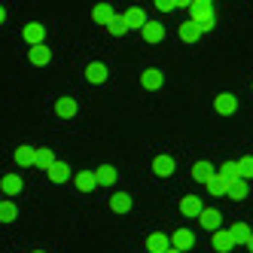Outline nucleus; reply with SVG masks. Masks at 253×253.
<instances>
[{
	"instance_id": "nucleus-10",
	"label": "nucleus",
	"mask_w": 253,
	"mask_h": 253,
	"mask_svg": "<svg viewBox=\"0 0 253 253\" xmlns=\"http://www.w3.org/2000/svg\"><path fill=\"white\" fill-rule=\"evenodd\" d=\"M195 220H198V223H202V226H205L208 232H216V229H220V220H223V213H220V211H216V208H205L202 213H198V216H195Z\"/></svg>"
},
{
	"instance_id": "nucleus-20",
	"label": "nucleus",
	"mask_w": 253,
	"mask_h": 253,
	"mask_svg": "<svg viewBox=\"0 0 253 253\" xmlns=\"http://www.w3.org/2000/svg\"><path fill=\"white\" fill-rule=\"evenodd\" d=\"M74 186H77L80 192H92V189H98V177H95V171H80V174L74 177Z\"/></svg>"
},
{
	"instance_id": "nucleus-2",
	"label": "nucleus",
	"mask_w": 253,
	"mask_h": 253,
	"mask_svg": "<svg viewBox=\"0 0 253 253\" xmlns=\"http://www.w3.org/2000/svg\"><path fill=\"white\" fill-rule=\"evenodd\" d=\"M162 83H165V74H162L159 67H147V70L140 74V85L147 88V92H159Z\"/></svg>"
},
{
	"instance_id": "nucleus-29",
	"label": "nucleus",
	"mask_w": 253,
	"mask_h": 253,
	"mask_svg": "<svg viewBox=\"0 0 253 253\" xmlns=\"http://www.w3.org/2000/svg\"><path fill=\"white\" fill-rule=\"evenodd\" d=\"M229 235H232V241H235V244H247V238H250V226H247L244 220H241V223H232Z\"/></svg>"
},
{
	"instance_id": "nucleus-37",
	"label": "nucleus",
	"mask_w": 253,
	"mask_h": 253,
	"mask_svg": "<svg viewBox=\"0 0 253 253\" xmlns=\"http://www.w3.org/2000/svg\"><path fill=\"white\" fill-rule=\"evenodd\" d=\"M192 3H208V6H213V0H192Z\"/></svg>"
},
{
	"instance_id": "nucleus-18",
	"label": "nucleus",
	"mask_w": 253,
	"mask_h": 253,
	"mask_svg": "<svg viewBox=\"0 0 253 253\" xmlns=\"http://www.w3.org/2000/svg\"><path fill=\"white\" fill-rule=\"evenodd\" d=\"M216 168L211 165L208 159H198V162H192V168H189V174H192V180H198V183H205V180L213 174Z\"/></svg>"
},
{
	"instance_id": "nucleus-4",
	"label": "nucleus",
	"mask_w": 253,
	"mask_h": 253,
	"mask_svg": "<svg viewBox=\"0 0 253 253\" xmlns=\"http://www.w3.org/2000/svg\"><path fill=\"white\" fill-rule=\"evenodd\" d=\"M46 177H49V183H55V186H61V183H67L70 180V165H64V162H52V165L46 168Z\"/></svg>"
},
{
	"instance_id": "nucleus-27",
	"label": "nucleus",
	"mask_w": 253,
	"mask_h": 253,
	"mask_svg": "<svg viewBox=\"0 0 253 253\" xmlns=\"http://www.w3.org/2000/svg\"><path fill=\"white\" fill-rule=\"evenodd\" d=\"M15 216H19L15 202H9V198H0V223H15Z\"/></svg>"
},
{
	"instance_id": "nucleus-1",
	"label": "nucleus",
	"mask_w": 253,
	"mask_h": 253,
	"mask_svg": "<svg viewBox=\"0 0 253 253\" xmlns=\"http://www.w3.org/2000/svg\"><path fill=\"white\" fill-rule=\"evenodd\" d=\"M189 19L202 28V34H208V31H213V25H216V12H213V6H208V3H192V6H189Z\"/></svg>"
},
{
	"instance_id": "nucleus-21",
	"label": "nucleus",
	"mask_w": 253,
	"mask_h": 253,
	"mask_svg": "<svg viewBox=\"0 0 253 253\" xmlns=\"http://www.w3.org/2000/svg\"><path fill=\"white\" fill-rule=\"evenodd\" d=\"M205 186H208V192H211V195H226V189H229V180H226L223 174H216V171H213V174L205 180Z\"/></svg>"
},
{
	"instance_id": "nucleus-6",
	"label": "nucleus",
	"mask_w": 253,
	"mask_h": 253,
	"mask_svg": "<svg viewBox=\"0 0 253 253\" xmlns=\"http://www.w3.org/2000/svg\"><path fill=\"white\" fill-rule=\"evenodd\" d=\"M28 61H31L34 67H46V64L52 61V49H49L46 43H37V46H31V49H28Z\"/></svg>"
},
{
	"instance_id": "nucleus-14",
	"label": "nucleus",
	"mask_w": 253,
	"mask_h": 253,
	"mask_svg": "<svg viewBox=\"0 0 253 253\" xmlns=\"http://www.w3.org/2000/svg\"><path fill=\"white\" fill-rule=\"evenodd\" d=\"M22 189H25V183H22L19 174H3L0 177V192L3 195H19Z\"/></svg>"
},
{
	"instance_id": "nucleus-17",
	"label": "nucleus",
	"mask_w": 253,
	"mask_h": 253,
	"mask_svg": "<svg viewBox=\"0 0 253 253\" xmlns=\"http://www.w3.org/2000/svg\"><path fill=\"white\" fill-rule=\"evenodd\" d=\"M171 247H177V250H189V247H195V235L189 232V229H177L174 235H171Z\"/></svg>"
},
{
	"instance_id": "nucleus-28",
	"label": "nucleus",
	"mask_w": 253,
	"mask_h": 253,
	"mask_svg": "<svg viewBox=\"0 0 253 253\" xmlns=\"http://www.w3.org/2000/svg\"><path fill=\"white\" fill-rule=\"evenodd\" d=\"M52 162H55V153H52L49 147H37V156H34V168H40V171H46Z\"/></svg>"
},
{
	"instance_id": "nucleus-35",
	"label": "nucleus",
	"mask_w": 253,
	"mask_h": 253,
	"mask_svg": "<svg viewBox=\"0 0 253 253\" xmlns=\"http://www.w3.org/2000/svg\"><path fill=\"white\" fill-rule=\"evenodd\" d=\"M0 25H6V9L0 6Z\"/></svg>"
},
{
	"instance_id": "nucleus-38",
	"label": "nucleus",
	"mask_w": 253,
	"mask_h": 253,
	"mask_svg": "<svg viewBox=\"0 0 253 253\" xmlns=\"http://www.w3.org/2000/svg\"><path fill=\"white\" fill-rule=\"evenodd\" d=\"M165 253H183V250H177V247H168V250H165Z\"/></svg>"
},
{
	"instance_id": "nucleus-7",
	"label": "nucleus",
	"mask_w": 253,
	"mask_h": 253,
	"mask_svg": "<svg viewBox=\"0 0 253 253\" xmlns=\"http://www.w3.org/2000/svg\"><path fill=\"white\" fill-rule=\"evenodd\" d=\"M140 37L147 40V43H162V40H165V25H162V22H153V19H147V25L140 28Z\"/></svg>"
},
{
	"instance_id": "nucleus-3",
	"label": "nucleus",
	"mask_w": 253,
	"mask_h": 253,
	"mask_svg": "<svg viewBox=\"0 0 253 253\" xmlns=\"http://www.w3.org/2000/svg\"><path fill=\"white\" fill-rule=\"evenodd\" d=\"M213 110L220 113V116H232L235 110H238V98L229 95V92H220V95L213 98Z\"/></svg>"
},
{
	"instance_id": "nucleus-31",
	"label": "nucleus",
	"mask_w": 253,
	"mask_h": 253,
	"mask_svg": "<svg viewBox=\"0 0 253 253\" xmlns=\"http://www.w3.org/2000/svg\"><path fill=\"white\" fill-rule=\"evenodd\" d=\"M216 174H223V177L229 180V183H232V180H238V177H241V174H238V162H223Z\"/></svg>"
},
{
	"instance_id": "nucleus-26",
	"label": "nucleus",
	"mask_w": 253,
	"mask_h": 253,
	"mask_svg": "<svg viewBox=\"0 0 253 253\" xmlns=\"http://www.w3.org/2000/svg\"><path fill=\"white\" fill-rule=\"evenodd\" d=\"M95 177H98V186H113L119 174H116V168H113V165H98Z\"/></svg>"
},
{
	"instance_id": "nucleus-30",
	"label": "nucleus",
	"mask_w": 253,
	"mask_h": 253,
	"mask_svg": "<svg viewBox=\"0 0 253 253\" xmlns=\"http://www.w3.org/2000/svg\"><path fill=\"white\" fill-rule=\"evenodd\" d=\"M107 31H110L113 37H125V34H128V25H125V15H113V22L107 25Z\"/></svg>"
},
{
	"instance_id": "nucleus-19",
	"label": "nucleus",
	"mask_w": 253,
	"mask_h": 253,
	"mask_svg": "<svg viewBox=\"0 0 253 253\" xmlns=\"http://www.w3.org/2000/svg\"><path fill=\"white\" fill-rule=\"evenodd\" d=\"M113 15H116V12H113V6H110V3H107V0H104V3H98V6L92 9V22H95V25H104V28H107V25L113 22Z\"/></svg>"
},
{
	"instance_id": "nucleus-25",
	"label": "nucleus",
	"mask_w": 253,
	"mask_h": 253,
	"mask_svg": "<svg viewBox=\"0 0 253 253\" xmlns=\"http://www.w3.org/2000/svg\"><path fill=\"white\" fill-rule=\"evenodd\" d=\"M131 205H134V202H131L128 192H116V195H110V208H113L116 213H128Z\"/></svg>"
},
{
	"instance_id": "nucleus-39",
	"label": "nucleus",
	"mask_w": 253,
	"mask_h": 253,
	"mask_svg": "<svg viewBox=\"0 0 253 253\" xmlns=\"http://www.w3.org/2000/svg\"><path fill=\"white\" fill-rule=\"evenodd\" d=\"M34 253H46V250H34Z\"/></svg>"
},
{
	"instance_id": "nucleus-22",
	"label": "nucleus",
	"mask_w": 253,
	"mask_h": 253,
	"mask_svg": "<svg viewBox=\"0 0 253 253\" xmlns=\"http://www.w3.org/2000/svg\"><path fill=\"white\" fill-rule=\"evenodd\" d=\"M226 195H229V198H235V202H241V198H247V195H250L247 180H244V177L232 180V183H229V189H226Z\"/></svg>"
},
{
	"instance_id": "nucleus-33",
	"label": "nucleus",
	"mask_w": 253,
	"mask_h": 253,
	"mask_svg": "<svg viewBox=\"0 0 253 253\" xmlns=\"http://www.w3.org/2000/svg\"><path fill=\"white\" fill-rule=\"evenodd\" d=\"M153 3H156L159 12H171V9H177V6H174V0H153Z\"/></svg>"
},
{
	"instance_id": "nucleus-23",
	"label": "nucleus",
	"mask_w": 253,
	"mask_h": 253,
	"mask_svg": "<svg viewBox=\"0 0 253 253\" xmlns=\"http://www.w3.org/2000/svg\"><path fill=\"white\" fill-rule=\"evenodd\" d=\"M174 168H177V165H174L171 156H156V159H153V171H156L159 177H171Z\"/></svg>"
},
{
	"instance_id": "nucleus-15",
	"label": "nucleus",
	"mask_w": 253,
	"mask_h": 253,
	"mask_svg": "<svg viewBox=\"0 0 253 253\" xmlns=\"http://www.w3.org/2000/svg\"><path fill=\"white\" fill-rule=\"evenodd\" d=\"M168 247H171L168 235H162V232H150L147 235V253H165Z\"/></svg>"
},
{
	"instance_id": "nucleus-11",
	"label": "nucleus",
	"mask_w": 253,
	"mask_h": 253,
	"mask_svg": "<svg viewBox=\"0 0 253 253\" xmlns=\"http://www.w3.org/2000/svg\"><path fill=\"white\" fill-rule=\"evenodd\" d=\"M122 15H125V25H128V31H140L143 25H147V12H143L140 6H128Z\"/></svg>"
},
{
	"instance_id": "nucleus-5",
	"label": "nucleus",
	"mask_w": 253,
	"mask_h": 253,
	"mask_svg": "<svg viewBox=\"0 0 253 253\" xmlns=\"http://www.w3.org/2000/svg\"><path fill=\"white\" fill-rule=\"evenodd\" d=\"M22 40L31 43V46L43 43V40H46V25H40V22H28V25L22 28Z\"/></svg>"
},
{
	"instance_id": "nucleus-36",
	"label": "nucleus",
	"mask_w": 253,
	"mask_h": 253,
	"mask_svg": "<svg viewBox=\"0 0 253 253\" xmlns=\"http://www.w3.org/2000/svg\"><path fill=\"white\" fill-rule=\"evenodd\" d=\"M247 250L253 253V232H250V238H247Z\"/></svg>"
},
{
	"instance_id": "nucleus-16",
	"label": "nucleus",
	"mask_w": 253,
	"mask_h": 253,
	"mask_svg": "<svg viewBox=\"0 0 253 253\" xmlns=\"http://www.w3.org/2000/svg\"><path fill=\"white\" fill-rule=\"evenodd\" d=\"M177 37L183 40V43H189V46H192V43H198V37H202V28H198V25L189 19V22H183V25L177 28Z\"/></svg>"
},
{
	"instance_id": "nucleus-12",
	"label": "nucleus",
	"mask_w": 253,
	"mask_h": 253,
	"mask_svg": "<svg viewBox=\"0 0 253 253\" xmlns=\"http://www.w3.org/2000/svg\"><path fill=\"white\" fill-rule=\"evenodd\" d=\"M107 77H110V70H107V64H101V61H92V64L85 67V80L92 83V85L107 83Z\"/></svg>"
},
{
	"instance_id": "nucleus-8",
	"label": "nucleus",
	"mask_w": 253,
	"mask_h": 253,
	"mask_svg": "<svg viewBox=\"0 0 253 253\" xmlns=\"http://www.w3.org/2000/svg\"><path fill=\"white\" fill-rule=\"evenodd\" d=\"M202 211H205L202 195H183V198H180V213H183V216H198Z\"/></svg>"
},
{
	"instance_id": "nucleus-13",
	"label": "nucleus",
	"mask_w": 253,
	"mask_h": 253,
	"mask_svg": "<svg viewBox=\"0 0 253 253\" xmlns=\"http://www.w3.org/2000/svg\"><path fill=\"white\" fill-rule=\"evenodd\" d=\"M211 247H213L216 253H229V250L235 247V241H232V235H229V232L216 229V232H211Z\"/></svg>"
},
{
	"instance_id": "nucleus-34",
	"label": "nucleus",
	"mask_w": 253,
	"mask_h": 253,
	"mask_svg": "<svg viewBox=\"0 0 253 253\" xmlns=\"http://www.w3.org/2000/svg\"><path fill=\"white\" fill-rule=\"evenodd\" d=\"M174 6H180V9H189V6H192V0H174Z\"/></svg>"
},
{
	"instance_id": "nucleus-24",
	"label": "nucleus",
	"mask_w": 253,
	"mask_h": 253,
	"mask_svg": "<svg viewBox=\"0 0 253 253\" xmlns=\"http://www.w3.org/2000/svg\"><path fill=\"white\" fill-rule=\"evenodd\" d=\"M34 156H37V147H19V150H15V165H19V168H31L34 165Z\"/></svg>"
},
{
	"instance_id": "nucleus-9",
	"label": "nucleus",
	"mask_w": 253,
	"mask_h": 253,
	"mask_svg": "<svg viewBox=\"0 0 253 253\" xmlns=\"http://www.w3.org/2000/svg\"><path fill=\"white\" fill-rule=\"evenodd\" d=\"M77 110H80V107H77V98H70V95H64V98L55 101V116H58V119H74Z\"/></svg>"
},
{
	"instance_id": "nucleus-32",
	"label": "nucleus",
	"mask_w": 253,
	"mask_h": 253,
	"mask_svg": "<svg viewBox=\"0 0 253 253\" xmlns=\"http://www.w3.org/2000/svg\"><path fill=\"white\" fill-rule=\"evenodd\" d=\"M238 174H241L244 180L253 177V156H241V159H238Z\"/></svg>"
}]
</instances>
